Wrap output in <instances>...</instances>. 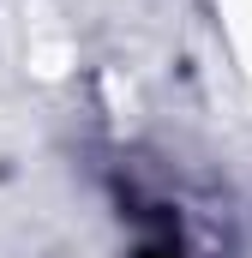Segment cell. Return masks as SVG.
I'll return each mask as SVG.
<instances>
[{
    "mask_svg": "<svg viewBox=\"0 0 252 258\" xmlns=\"http://www.w3.org/2000/svg\"><path fill=\"white\" fill-rule=\"evenodd\" d=\"M132 258H186V240H180V222H174V210H162L156 204V216H150V234L138 240V252Z\"/></svg>",
    "mask_w": 252,
    "mask_h": 258,
    "instance_id": "6da1fadb",
    "label": "cell"
}]
</instances>
